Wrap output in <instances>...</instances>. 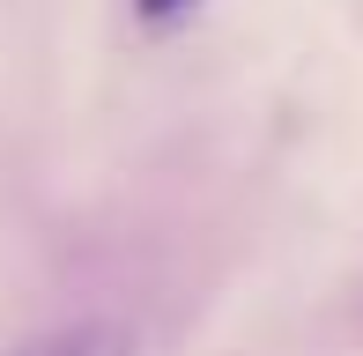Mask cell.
Instances as JSON below:
<instances>
[{"mask_svg": "<svg viewBox=\"0 0 363 356\" xmlns=\"http://www.w3.org/2000/svg\"><path fill=\"white\" fill-rule=\"evenodd\" d=\"M134 327L126 319H67V327H45V334H30V342H15L8 356H134Z\"/></svg>", "mask_w": 363, "mask_h": 356, "instance_id": "1", "label": "cell"}, {"mask_svg": "<svg viewBox=\"0 0 363 356\" xmlns=\"http://www.w3.org/2000/svg\"><path fill=\"white\" fill-rule=\"evenodd\" d=\"M141 8V23H178L186 8H201V0H134Z\"/></svg>", "mask_w": 363, "mask_h": 356, "instance_id": "2", "label": "cell"}]
</instances>
